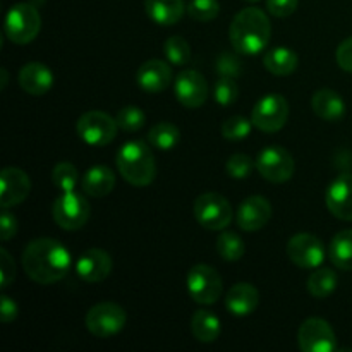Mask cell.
Listing matches in <instances>:
<instances>
[{"mask_svg": "<svg viewBox=\"0 0 352 352\" xmlns=\"http://www.w3.org/2000/svg\"><path fill=\"white\" fill-rule=\"evenodd\" d=\"M23 268L28 277L36 284H55L69 274L71 253L57 239L40 237L24 248Z\"/></svg>", "mask_w": 352, "mask_h": 352, "instance_id": "1", "label": "cell"}, {"mask_svg": "<svg viewBox=\"0 0 352 352\" xmlns=\"http://www.w3.org/2000/svg\"><path fill=\"white\" fill-rule=\"evenodd\" d=\"M272 24L267 14L258 7H248L234 16L229 28V40L234 50L243 55H258L268 47Z\"/></svg>", "mask_w": 352, "mask_h": 352, "instance_id": "2", "label": "cell"}, {"mask_svg": "<svg viewBox=\"0 0 352 352\" xmlns=\"http://www.w3.org/2000/svg\"><path fill=\"white\" fill-rule=\"evenodd\" d=\"M119 174L136 188L151 184L157 175V165L150 146L144 141H127L116 157Z\"/></svg>", "mask_w": 352, "mask_h": 352, "instance_id": "3", "label": "cell"}, {"mask_svg": "<svg viewBox=\"0 0 352 352\" xmlns=\"http://www.w3.org/2000/svg\"><path fill=\"white\" fill-rule=\"evenodd\" d=\"M41 16L34 3H16L6 16V36L16 45H26L38 36Z\"/></svg>", "mask_w": 352, "mask_h": 352, "instance_id": "4", "label": "cell"}, {"mask_svg": "<svg viewBox=\"0 0 352 352\" xmlns=\"http://www.w3.org/2000/svg\"><path fill=\"white\" fill-rule=\"evenodd\" d=\"M78 136L89 146H107L116 140L119 133V124L109 113L100 112V110H91L79 117L76 124Z\"/></svg>", "mask_w": 352, "mask_h": 352, "instance_id": "5", "label": "cell"}, {"mask_svg": "<svg viewBox=\"0 0 352 352\" xmlns=\"http://www.w3.org/2000/svg\"><path fill=\"white\" fill-rule=\"evenodd\" d=\"M86 329L98 339H109L117 336L126 327L127 316L122 306L117 302H98L86 313Z\"/></svg>", "mask_w": 352, "mask_h": 352, "instance_id": "6", "label": "cell"}, {"mask_svg": "<svg viewBox=\"0 0 352 352\" xmlns=\"http://www.w3.org/2000/svg\"><path fill=\"white\" fill-rule=\"evenodd\" d=\"M195 219L208 230H223L232 222V206L219 192H205L192 206Z\"/></svg>", "mask_w": 352, "mask_h": 352, "instance_id": "7", "label": "cell"}, {"mask_svg": "<svg viewBox=\"0 0 352 352\" xmlns=\"http://www.w3.org/2000/svg\"><path fill=\"white\" fill-rule=\"evenodd\" d=\"M188 292L198 305H215L222 294V277L210 265H195L188 274Z\"/></svg>", "mask_w": 352, "mask_h": 352, "instance_id": "8", "label": "cell"}, {"mask_svg": "<svg viewBox=\"0 0 352 352\" xmlns=\"http://www.w3.org/2000/svg\"><path fill=\"white\" fill-rule=\"evenodd\" d=\"M89 208L88 199L76 191L62 192L54 203L52 215H54L55 223L64 230H78L88 222Z\"/></svg>", "mask_w": 352, "mask_h": 352, "instance_id": "9", "label": "cell"}, {"mask_svg": "<svg viewBox=\"0 0 352 352\" xmlns=\"http://www.w3.org/2000/svg\"><path fill=\"white\" fill-rule=\"evenodd\" d=\"M289 119V103L282 95L272 93L258 100L251 112V122L263 133H277Z\"/></svg>", "mask_w": 352, "mask_h": 352, "instance_id": "10", "label": "cell"}, {"mask_svg": "<svg viewBox=\"0 0 352 352\" xmlns=\"http://www.w3.org/2000/svg\"><path fill=\"white\" fill-rule=\"evenodd\" d=\"M294 158L284 146L272 144L261 150L256 158V170L267 181L282 184L294 175Z\"/></svg>", "mask_w": 352, "mask_h": 352, "instance_id": "11", "label": "cell"}, {"mask_svg": "<svg viewBox=\"0 0 352 352\" xmlns=\"http://www.w3.org/2000/svg\"><path fill=\"white\" fill-rule=\"evenodd\" d=\"M298 346L305 352H333L337 337L329 322L322 318H308L298 330Z\"/></svg>", "mask_w": 352, "mask_h": 352, "instance_id": "12", "label": "cell"}, {"mask_svg": "<svg viewBox=\"0 0 352 352\" xmlns=\"http://www.w3.org/2000/svg\"><path fill=\"white\" fill-rule=\"evenodd\" d=\"M287 256L299 268L315 270L325 260V246L313 234H296L287 243Z\"/></svg>", "mask_w": 352, "mask_h": 352, "instance_id": "13", "label": "cell"}, {"mask_svg": "<svg viewBox=\"0 0 352 352\" xmlns=\"http://www.w3.org/2000/svg\"><path fill=\"white\" fill-rule=\"evenodd\" d=\"M175 98L186 109H199L208 98V82L198 71H182L174 82Z\"/></svg>", "mask_w": 352, "mask_h": 352, "instance_id": "14", "label": "cell"}, {"mask_svg": "<svg viewBox=\"0 0 352 352\" xmlns=\"http://www.w3.org/2000/svg\"><path fill=\"white\" fill-rule=\"evenodd\" d=\"M31 181L26 172L16 167L3 168L0 174V206L3 210L23 203L30 196Z\"/></svg>", "mask_w": 352, "mask_h": 352, "instance_id": "15", "label": "cell"}, {"mask_svg": "<svg viewBox=\"0 0 352 352\" xmlns=\"http://www.w3.org/2000/svg\"><path fill=\"white\" fill-rule=\"evenodd\" d=\"M325 203L336 219L352 222V174H340L330 182Z\"/></svg>", "mask_w": 352, "mask_h": 352, "instance_id": "16", "label": "cell"}, {"mask_svg": "<svg viewBox=\"0 0 352 352\" xmlns=\"http://www.w3.org/2000/svg\"><path fill=\"white\" fill-rule=\"evenodd\" d=\"M272 219V205L263 196H250L237 208V226L246 232L261 230Z\"/></svg>", "mask_w": 352, "mask_h": 352, "instance_id": "17", "label": "cell"}, {"mask_svg": "<svg viewBox=\"0 0 352 352\" xmlns=\"http://www.w3.org/2000/svg\"><path fill=\"white\" fill-rule=\"evenodd\" d=\"M76 272L81 280L88 282V284H98V282L105 280L112 272V258L107 251L98 250V248L86 250L78 258Z\"/></svg>", "mask_w": 352, "mask_h": 352, "instance_id": "18", "label": "cell"}, {"mask_svg": "<svg viewBox=\"0 0 352 352\" xmlns=\"http://www.w3.org/2000/svg\"><path fill=\"white\" fill-rule=\"evenodd\" d=\"M172 81V69L164 60H146L136 72V82L143 91L162 93Z\"/></svg>", "mask_w": 352, "mask_h": 352, "instance_id": "19", "label": "cell"}, {"mask_svg": "<svg viewBox=\"0 0 352 352\" xmlns=\"http://www.w3.org/2000/svg\"><path fill=\"white\" fill-rule=\"evenodd\" d=\"M19 85L28 95L41 96L54 86V72L41 62H30L19 71Z\"/></svg>", "mask_w": 352, "mask_h": 352, "instance_id": "20", "label": "cell"}, {"mask_svg": "<svg viewBox=\"0 0 352 352\" xmlns=\"http://www.w3.org/2000/svg\"><path fill=\"white\" fill-rule=\"evenodd\" d=\"M260 294L254 285L248 282H239L226 296V308L234 316H248L258 308Z\"/></svg>", "mask_w": 352, "mask_h": 352, "instance_id": "21", "label": "cell"}, {"mask_svg": "<svg viewBox=\"0 0 352 352\" xmlns=\"http://www.w3.org/2000/svg\"><path fill=\"white\" fill-rule=\"evenodd\" d=\"M311 109L316 116L327 122H337L346 116V103L342 96L329 88L318 89L311 98Z\"/></svg>", "mask_w": 352, "mask_h": 352, "instance_id": "22", "label": "cell"}, {"mask_svg": "<svg viewBox=\"0 0 352 352\" xmlns=\"http://www.w3.org/2000/svg\"><path fill=\"white\" fill-rule=\"evenodd\" d=\"M186 9L184 0H144L148 17L158 26H174L182 19Z\"/></svg>", "mask_w": 352, "mask_h": 352, "instance_id": "23", "label": "cell"}, {"mask_svg": "<svg viewBox=\"0 0 352 352\" xmlns=\"http://www.w3.org/2000/svg\"><path fill=\"white\" fill-rule=\"evenodd\" d=\"M116 186V175L105 165L91 167L82 177V191L93 198H103L110 195Z\"/></svg>", "mask_w": 352, "mask_h": 352, "instance_id": "24", "label": "cell"}, {"mask_svg": "<svg viewBox=\"0 0 352 352\" xmlns=\"http://www.w3.org/2000/svg\"><path fill=\"white\" fill-rule=\"evenodd\" d=\"M191 332L199 342H215L220 337V332H222V323H220L219 316L215 313L198 309L191 318Z\"/></svg>", "mask_w": 352, "mask_h": 352, "instance_id": "25", "label": "cell"}, {"mask_svg": "<svg viewBox=\"0 0 352 352\" xmlns=\"http://www.w3.org/2000/svg\"><path fill=\"white\" fill-rule=\"evenodd\" d=\"M263 64L268 72L275 76H289L298 69L299 57L294 50L287 47H275L268 50L263 57Z\"/></svg>", "mask_w": 352, "mask_h": 352, "instance_id": "26", "label": "cell"}, {"mask_svg": "<svg viewBox=\"0 0 352 352\" xmlns=\"http://www.w3.org/2000/svg\"><path fill=\"white\" fill-rule=\"evenodd\" d=\"M329 256L339 270H352V229L340 230L330 243Z\"/></svg>", "mask_w": 352, "mask_h": 352, "instance_id": "27", "label": "cell"}, {"mask_svg": "<svg viewBox=\"0 0 352 352\" xmlns=\"http://www.w3.org/2000/svg\"><path fill=\"white\" fill-rule=\"evenodd\" d=\"M337 274L330 268H316L308 278V291L313 298L325 299L337 289Z\"/></svg>", "mask_w": 352, "mask_h": 352, "instance_id": "28", "label": "cell"}, {"mask_svg": "<svg viewBox=\"0 0 352 352\" xmlns=\"http://www.w3.org/2000/svg\"><path fill=\"white\" fill-rule=\"evenodd\" d=\"M148 141L151 146L168 151L177 146V143L181 141V131L170 122H158L148 133Z\"/></svg>", "mask_w": 352, "mask_h": 352, "instance_id": "29", "label": "cell"}, {"mask_svg": "<svg viewBox=\"0 0 352 352\" xmlns=\"http://www.w3.org/2000/svg\"><path fill=\"white\" fill-rule=\"evenodd\" d=\"M217 251L226 261H237L244 256L246 248H244V241L237 234L226 230L217 239Z\"/></svg>", "mask_w": 352, "mask_h": 352, "instance_id": "30", "label": "cell"}, {"mask_svg": "<svg viewBox=\"0 0 352 352\" xmlns=\"http://www.w3.org/2000/svg\"><path fill=\"white\" fill-rule=\"evenodd\" d=\"M164 54L174 65H186L191 60V47L182 36H168L164 43Z\"/></svg>", "mask_w": 352, "mask_h": 352, "instance_id": "31", "label": "cell"}, {"mask_svg": "<svg viewBox=\"0 0 352 352\" xmlns=\"http://www.w3.org/2000/svg\"><path fill=\"white\" fill-rule=\"evenodd\" d=\"M52 181L62 192L74 191L79 182V172L69 162H60V164L55 165L54 172H52Z\"/></svg>", "mask_w": 352, "mask_h": 352, "instance_id": "32", "label": "cell"}, {"mask_svg": "<svg viewBox=\"0 0 352 352\" xmlns=\"http://www.w3.org/2000/svg\"><path fill=\"white\" fill-rule=\"evenodd\" d=\"M116 120L119 124V129L124 131V133H138L140 129H143L144 122H146V116L141 109L129 105L119 110Z\"/></svg>", "mask_w": 352, "mask_h": 352, "instance_id": "33", "label": "cell"}, {"mask_svg": "<svg viewBox=\"0 0 352 352\" xmlns=\"http://www.w3.org/2000/svg\"><path fill=\"white\" fill-rule=\"evenodd\" d=\"M251 126H253V122L248 120L246 117L243 116L229 117V119L223 120L222 126H220V133H222V136L226 138V140L241 141V140H246V138L250 136Z\"/></svg>", "mask_w": 352, "mask_h": 352, "instance_id": "34", "label": "cell"}, {"mask_svg": "<svg viewBox=\"0 0 352 352\" xmlns=\"http://www.w3.org/2000/svg\"><path fill=\"white\" fill-rule=\"evenodd\" d=\"M186 12H188L189 17H192L195 21L208 23V21H213L219 16L220 3L219 0H191V2L188 3Z\"/></svg>", "mask_w": 352, "mask_h": 352, "instance_id": "35", "label": "cell"}, {"mask_svg": "<svg viewBox=\"0 0 352 352\" xmlns=\"http://www.w3.org/2000/svg\"><path fill=\"white\" fill-rule=\"evenodd\" d=\"M213 96L215 102L220 107H229L239 96V86H237L236 79L227 78V76H220L219 81L215 82V89H213Z\"/></svg>", "mask_w": 352, "mask_h": 352, "instance_id": "36", "label": "cell"}, {"mask_svg": "<svg viewBox=\"0 0 352 352\" xmlns=\"http://www.w3.org/2000/svg\"><path fill=\"white\" fill-rule=\"evenodd\" d=\"M254 167H256V164L253 162V158H251L250 155H244V153L232 155V157H229V160H227L226 164L227 174H229L232 179L250 177Z\"/></svg>", "mask_w": 352, "mask_h": 352, "instance_id": "37", "label": "cell"}, {"mask_svg": "<svg viewBox=\"0 0 352 352\" xmlns=\"http://www.w3.org/2000/svg\"><path fill=\"white\" fill-rule=\"evenodd\" d=\"M243 71V64L237 58V55L230 54V52H223L217 58V72L220 76H227V78L237 79Z\"/></svg>", "mask_w": 352, "mask_h": 352, "instance_id": "38", "label": "cell"}, {"mask_svg": "<svg viewBox=\"0 0 352 352\" xmlns=\"http://www.w3.org/2000/svg\"><path fill=\"white\" fill-rule=\"evenodd\" d=\"M0 278H2V284H0L2 289L9 287L16 278V263L3 248L0 250Z\"/></svg>", "mask_w": 352, "mask_h": 352, "instance_id": "39", "label": "cell"}, {"mask_svg": "<svg viewBox=\"0 0 352 352\" xmlns=\"http://www.w3.org/2000/svg\"><path fill=\"white\" fill-rule=\"evenodd\" d=\"M299 0H267V9L275 17H289L298 9Z\"/></svg>", "mask_w": 352, "mask_h": 352, "instance_id": "40", "label": "cell"}, {"mask_svg": "<svg viewBox=\"0 0 352 352\" xmlns=\"http://www.w3.org/2000/svg\"><path fill=\"white\" fill-rule=\"evenodd\" d=\"M337 64L346 72H352V36L344 40L336 52Z\"/></svg>", "mask_w": 352, "mask_h": 352, "instance_id": "41", "label": "cell"}, {"mask_svg": "<svg viewBox=\"0 0 352 352\" xmlns=\"http://www.w3.org/2000/svg\"><path fill=\"white\" fill-rule=\"evenodd\" d=\"M16 232H17L16 217L10 215L7 210H3L2 217H0V237H2V241H9L10 237L16 236Z\"/></svg>", "mask_w": 352, "mask_h": 352, "instance_id": "42", "label": "cell"}, {"mask_svg": "<svg viewBox=\"0 0 352 352\" xmlns=\"http://www.w3.org/2000/svg\"><path fill=\"white\" fill-rule=\"evenodd\" d=\"M0 316H2L3 323H10L17 318V305L3 294L2 301H0Z\"/></svg>", "mask_w": 352, "mask_h": 352, "instance_id": "43", "label": "cell"}, {"mask_svg": "<svg viewBox=\"0 0 352 352\" xmlns=\"http://www.w3.org/2000/svg\"><path fill=\"white\" fill-rule=\"evenodd\" d=\"M7 85V71L6 69H2V88H6Z\"/></svg>", "mask_w": 352, "mask_h": 352, "instance_id": "44", "label": "cell"}, {"mask_svg": "<svg viewBox=\"0 0 352 352\" xmlns=\"http://www.w3.org/2000/svg\"><path fill=\"white\" fill-rule=\"evenodd\" d=\"M246 2H258V0H246Z\"/></svg>", "mask_w": 352, "mask_h": 352, "instance_id": "45", "label": "cell"}]
</instances>
